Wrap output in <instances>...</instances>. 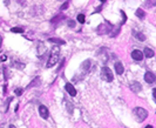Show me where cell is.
<instances>
[{"label":"cell","instance_id":"1","mask_svg":"<svg viewBox=\"0 0 156 128\" xmlns=\"http://www.w3.org/2000/svg\"><path fill=\"white\" fill-rule=\"evenodd\" d=\"M133 115L137 122H143L148 116V112L142 107H136V108H134Z\"/></svg>","mask_w":156,"mask_h":128},{"label":"cell","instance_id":"2","mask_svg":"<svg viewBox=\"0 0 156 128\" xmlns=\"http://www.w3.org/2000/svg\"><path fill=\"white\" fill-rule=\"evenodd\" d=\"M59 48L58 47H54L52 49V53H51V55H49V59H48V61H47V67L48 68H51V67H53L56 62H58V60H59Z\"/></svg>","mask_w":156,"mask_h":128},{"label":"cell","instance_id":"3","mask_svg":"<svg viewBox=\"0 0 156 128\" xmlns=\"http://www.w3.org/2000/svg\"><path fill=\"white\" fill-rule=\"evenodd\" d=\"M101 78H102V80L106 81V82H112V81H113L114 75H113V72L110 71L109 67H102Z\"/></svg>","mask_w":156,"mask_h":128},{"label":"cell","instance_id":"4","mask_svg":"<svg viewBox=\"0 0 156 128\" xmlns=\"http://www.w3.org/2000/svg\"><path fill=\"white\" fill-rule=\"evenodd\" d=\"M90 66H92V61L88 59V60H85L82 65H81V68H80V73H82V75H81V78L87 74V73L89 72V69H90Z\"/></svg>","mask_w":156,"mask_h":128},{"label":"cell","instance_id":"5","mask_svg":"<svg viewBox=\"0 0 156 128\" xmlns=\"http://www.w3.org/2000/svg\"><path fill=\"white\" fill-rule=\"evenodd\" d=\"M129 88H130V91H133L134 93H139V92H141V89H142V86H141L140 82L133 81V82H130Z\"/></svg>","mask_w":156,"mask_h":128},{"label":"cell","instance_id":"6","mask_svg":"<svg viewBox=\"0 0 156 128\" xmlns=\"http://www.w3.org/2000/svg\"><path fill=\"white\" fill-rule=\"evenodd\" d=\"M132 58H133L134 60H136V61H141L143 59V53L141 51H139V49H134L133 52H132Z\"/></svg>","mask_w":156,"mask_h":128},{"label":"cell","instance_id":"7","mask_svg":"<svg viewBox=\"0 0 156 128\" xmlns=\"http://www.w3.org/2000/svg\"><path fill=\"white\" fill-rule=\"evenodd\" d=\"M144 80L148 84H154L155 82V74L153 72H146L144 74Z\"/></svg>","mask_w":156,"mask_h":128},{"label":"cell","instance_id":"8","mask_svg":"<svg viewBox=\"0 0 156 128\" xmlns=\"http://www.w3.org/2000/svg\"><path fill=\"white\" fill-rule=\"evenodd\" d=\"M39 113H40V116H41L42 119H47V118H48V115H49L47 107L46 106H42V105L39 107Z\"/></svg>","mask_w":156,"mask_h":128},{"label":"cell","instance_id":"9","mask_svg":"<svg viewBox=\"0 0 156 128\" xmlns=\"http://www.w3.org/2000/svg\"><path fill=\"white\" fill-rule=\"evenodd\" d=\"M65 88H66V91L68 92V94H69V95H72V96L76 95V89H75V87H74L72 84H66Z\"/></svg>","mask_w":156,"mask_h":128},{"label":"cell","instance_id":"10","mask_svg":"<svg viewBox=\"0 0 156 128\" xmlns=\"http://www.w3.org/2000/svg\"><path fill=\"white\" fill-rule=\"evenodd\" d=\"M37 52H38V55H42V54H45V52H46V47H45V45H44V42H42V41H39V42H38V45H37Z\"/></svg>","mask_w":156,"mask_h":128},{"label":"cell","instance_id":"11","mask_svg":"<svg viewBox=\"0 0 156 128\" xmlns=\"http://www.w3.org/2000/svg\"><path fill=\"white\" fill-rule=\"evenodd\" d=\"M115 71H116V73L119 74V75H121V74L123 73V71H125V68H123V65L121 64L120 61L115 62Z\"/></svg>","mask_w":156,"mask_h":128},{"label":"cell","instance_id":"12","mask_svg":"<svg viewBox=\"0 0 156 128\" xmlns=\"http://www.w3.org/2000/svg\"><path fill=\"white\" fill-rule=\"evenodd\" d=\"M133 34H134V38H136L137 40H140V41H144V40H146V37H144V34H143V33L134 31Z\"/></svg>","mask_w":156,"mask_h":128},{"label":"cell","instance_id":"13","mask_svg":"<svg viewBox=\"0 0 156 128\" xmlns=\"http://www.w3.org/2000/svg\"><path fill=\"white\" fill-rule=\"evenodd\" d=\"M48 41L49 42H53V44H58V45H63L65 44V41L62 39H58V38H49Z\"/></svg>","mask_w":156,"mask_h":128},{"label":"cell","instance_id":"14","mask_svg":"<svg viewBox=\"0 0 156 128\" xmlns=\"http://www.w3.org/2000/svg\"><path fill=\"white\" fill-rule=\"evenodd\" d=\"M143 53H144V55L147 56V58H153V56H154V51H153V49H150V48H144V52H143Z\"/></svg>","mask_w":156,"mask_h":128},{"label":"cell","instance_id":"15","mask_svg":"<svg viewBox=\"0 0 156 128\" xmlns=\"http://www.w3.org/2000/svg\"><path fill=\"white\" fill-rule=\"evenodd\" d=\"M135 14L139 16L140 19H143L144 18V16H146V13H144V11L143 9H141V8H137L136 9V12H135Z\"/></svg>","mask_w":156,"mask_h":128},{"label":"cell","instance_id":"16","mask_svg":"<svg viewBox=\"0 0 156 128\" xmlns=\"http://www.w3.org/2000/svg\"><path fill=\"white\" fill-rule=\"evenodd\" d=\"M12 66L16 67V68H19V69H23V67H25V64H23V62L20 64V62H18V61H13V62H12Z\"/></svg>","mask_w":156,"mask_h":128},{"label":"cell","instance_id":"17","mask_svg":"<svg viewBox=\"0 0 156 128\" xmlns=\"http://www.w3.org/2000/svg\"><path fill=\"white\" fill-rule=\"evenodd\" d=\"M156 5V0H147L146 1V6L147 7H154Z\"/></svg>","mask_w":156,"mask_h":128},{"label":"cell","instance_id":"18","mask_svg":"<svg viewBox=\"0 0 156 128\" xmlns=\"http://www.w3.org/2000/svg\"><path fill=\"white\" fill-rule=\"evenodd\" d=\"M39 78H35V79H34V80L32 81L31 84H30V85H28V87L27 88H31V87H33V86H37V85H39L40 82H39Z\"/></svg>","mask_w":156,"mask_h":128},{"label":"cell","instance_id":"19","mask_svg":"<svg viewBox=\"0 0 156 128\" xmlns=\"http://www.w3.org/2000/svg\"><path fill=\"white\" fill-rule=\"evenodd\" d=\"M63 18H65V16H61V14H58V16H55L54 19H52V23H53V24H55V23H58V21H59L60 19H63Z\"/></svg>","mask_w":156,"mask_h":128},{"label":"cell","instance_id":"20","mask_svg":"<svg viewBox=\"0 0 156 128\" xmlns=\"http://www.w3.org/2000/svg\"><path fill=\"white\" fill-rule=\"evenodd\" d=\"M6 60H7V55H6V53L0 52V61H6Z\"/></svg>","mask_w":156,"mask_h":128},{"label":"cell","instance_id":"21","mask_svg":"<svg viewBox=\"0 0 156 128\" xmlns=\"http://www.w3.org/2000/svg\"><path fill=\"white\" fill-rule=\"evenodd\" d=\"M11 31H12L13 33H23V28H19V27H13Z\"/></svg>","mask_w":156,"mask_h":128},{"label":"cell","instance_id":"22","mask_svg":"<svg viewBox=\"0 0 156 128\" xmlns=\"http://www.w3.org/2000/svg\"><path fill=\"white\" fill-rule=\"evenodd\" d=\"M78 21L79 23H81V24H83V23H85V16H83V14H79Z\"/></svg>","mask_w":156,"mask_h":128},{"label":"cell","instance_id":"23","mask_svg":"<svg viewBox=\"0 0 156 128\" xmlns=\"http://www.w3.org/2000/svg\"><path fill=\"white\" fill-rule=\"evenodd\" d=\"M14 92H16V95L20 96L21 94H23V88H16Z\"/></svg>","mask_w":156,"mask_h":128},{"label":"cell","instance_id":"24","mask_svg":"<svg viewBox=\"0 0 156 128\" xmlns=\"http://www.w3.org/2000/svg\"><path fill=\"white\" fill-rule=\"evenodd\" d=\"M66 105H67V108H68V112L69 113H73V105H70L68 101L66 102Z\"/></svg>","mask_w":156,"mask_h":128},{"label":"cell","instance_id":"25","mask_svg":"<svg viewBox=\"0 0 156 128\" xmlns=\"http://www.w3.org/2000/svg\"><path fill=\"white\" fill-rule=\"evenodd\" d=\"M68 26L69 27H75V21L74 20H68Z\"/></svg>","mask_w":156,"mask_h":128},{"label":"cell","instance_id":"26","mask_svg":"<svg viewBox=\"0 0 156 128\" xmlns=\"http://www.w3.org/2000/svg\"><path fill=\"white\" fill-rule=\"evenodd\" d=\"M68 7V2H67V1H66V2H65V4H63L62 6H61V7H60V9H61V11H63V9H66V8Z\"/></svg>","mask_w":156,"mask_h":128},{"label":"cell","instance_id":"27","mask_svg":"<svg viewBox=\"0 0 156 128\" xmlns=\"http://www.w3.org/2000/svg\"><path fill=\"white\" fill-rule=\"evenodd\" d=\"M121 14H122V16H123V21H122V24H123V23H126V20H127V16H126L123 11H121Z\"/></svg>","mask_w":156,"mask_h":128},{"label":"cell","instance_id":"28","mask_svg":"<svg viewBox=\"0 0 156 128\" xmlns=\"http://www.w3.org/2000/svg\"><path fill=\"white\" fill-rule=\"evenodd\" d=\"M153 98H154V100H155V98H156V88H154V89H153Z\"/></svg>","mask_w":156,"mask_h":128},{"label":"cell","instance_id":"29","mask_svg":"<svg viewBox=\"0 0 156 128\" xmlns=\"http://www.w3.org/2000/svg\"><path fill=\"white\" fill-rule=\"evenodd\" d=\"M1 42H2V39H1V37H0V47H1Z\"/></svg>","mask_w":156,"mask_h":128},{"label":"cell","instance_id":"30","mask_svg":"<svg viewBox=\"0 0 156 128\" xmlns=\"http://www.w3.org/2000/svg\"><path fill=\"white\" fill-rule=\"evenodd\" d=\"M100 1H101V2H105V1H106V0H100Z\"/></svg>","mask_w":156,"mask_h":128},{"label":"cell","instance_id":"31","mask_svg":"<svg viewBox=\"0 0 156 128\" xmlns=\"http://www.w3.org/2000/svg\"><path fill=\"white\" fill-rule=\"evenodd\" d=\"M59 1H62V0H59Z\"/></svg>","mask_w":156,"mask_h":128}]
</instances>
